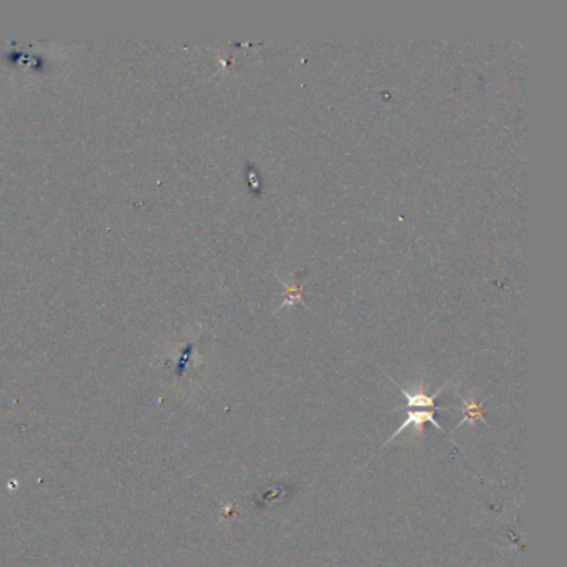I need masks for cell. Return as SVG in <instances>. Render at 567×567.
I'll use <instances>...</instances> for the list:
<instances>
[{
  "mask_svg": "<svg viewBox=\"0 0 567 567\" xmlns=\"http://www.w3.org/2000/svg\"><path fill=\"white\" fill-rule=\"evenodd\" d=\"M424 423H431V424H434V426L438 427V430H441V431H443V427L439 426L438 421H436L434 413H432V411H430V410H427V411H424V410H421V411H410V413H407L406 421L403 423L401 426L398 427V431L394 432L393 436H391V438H390V441H391V439H394V438H396V436L401 434V432L405 431L407 426H411V424H414V426H418V427H419V426H423Z\"/></svg>",
  "mask_w": 567,
  "mask_h": 567,
  "instance_id": "6da1fadb",
  "label": "cell"
},
{
  "mask_svg": "<svg viewBox=\"0 0 567 567\" xmlns=\"http://www.w3.org/2000/svg\"><path fill=\"white\" fill-rule=\"evenodd\" d=\"M401 393L405 394L406 399H407V405L410 406H421V407H431L434 406V398L438 396H426L424 393H418V394H410L406 393L405 390H401Z\"/></svg>",
  "mask_w": 567,
  "mask_h": 567,
  "instance_id": "7a4b0ae2",
  "label": "cell"
}]
</instances>
